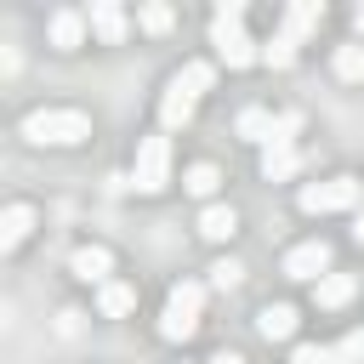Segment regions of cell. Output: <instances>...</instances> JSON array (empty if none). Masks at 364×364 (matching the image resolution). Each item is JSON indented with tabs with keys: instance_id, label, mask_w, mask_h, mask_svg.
I'll use <instances>...</instances> for the list:
<instances>
[{
	"instance_id": "4316f807",
	"label": "cell",
	"mask_w": 364,
	"mask_h": 364,
	"mask_svg": "<svg viewBox=\"0 0 364 364\" xmlns=\"http://www.w3.org/2000/svg\"><path fill=\"white\" fill-rule=\"evenodd\" d=\"M353 239H358V245H364V205H358V210H353Z\"/></svg>"
},
{
	"instance_id": "d4e9b609",
	"label": "cell",
	"mask_w": 364,
	"mask_h": 364,
	"mask_svg": "<svg viewBox=\"0 0 364 364\" xmlns=\"http://www.w3.org/2000/svg\"><path fill=\"white\" fill-rule=\"evenodd\" d=\"M239 279H245V267H239V262H233V256H222V262H216V267H210V284H216V290H233V284H239Z\"/></svg>"
},
{
	"instance_id": "e0dca14e",
	"label": "cell",
	"mask_w": 364,
	"mask_h": 364,
	"mask_svg": "<svg viewBox=\"0 0 364 364\" xmlns=\"http://www.w3.org/2000/svg\"><path fill=\"white\" fill-rule=\"evenodd\" d=\"M273 125H279V119H273L267 108H245V114L233 119V131H239L245 142H262V148H267V136H273Z\"/></svg>"
},
{
	"instance_id": "cb8c5ba5",
	"label": "cell",
	"mask_w": 364,
	"mask_h": 364,
	"mask_svg": "<svg viewBox=\"0 0 364 364\" xmlns=\"http://www.w3.org/2000/svg\"><path fill=\"white\" fill-rule=\"evenodd\" d=\"M136 23H142L148 34H165V28L176 23V11H171V6H142V11H136Z\"/></svg>"
},
{
	"instance_id": "f1b7e54d",
	"label": "cell",
	"mask_w": 364,
	"mask_h": 364,
	"mask_svg": "<svg viewBox=\"0 0 364 364\" xmlns=\"http://www.w3.org/2000/svg\"><path fill=\"white\" fill-rule=\"evenodd\" d=\"M353 28H358V34H364V6H358V11H353Z\"/></svg>"
},
{
	"instance_id": "6da1fadb",
	"label": "cell",
	"mask_w": 364,
	"mask_h": 364,
	"mask_svg": "<svg viewBox=\"0 0 364 364\" xmlns=\"http://www.w3.org/2000/svg\"><path fill=\"white\" fill-rule=\"evenodd\" d=\"M210 46H216V57H222L228 68L262 63V46L245 34V0H222V6H216V17H210Z\"/></svg>"
},
{
	"instance_id": "ffe728a7",
	"label": "cell",
	"mask_w": 364,
	"mask_h": 364,
	"mask_svg": "<svg viewBox=\"0 0 364 364\" xmlns=\"http://www.w3.org/2000/svg\"><path fill=\"white\" fill-rule=\"evenodd\" d=\"M336 74H341V80H364V46H358V40L336 46Z\"/></svg>"
},
{
	"instance_id": "7402d4cb",
	"label": "cell",
	"mask_w": 364,
	"mask_h": 364,
	"mask_svg": "<svg viewBox=\"0 0 364 364\" xmlns=\"http://www.w3.org/2000/svg\"><path fill=\"white\" fill-rule=\"evenodd\" d=\"M330 364H364V330H347V336L330 347Z\"/></svg>"
},
{
	"instance_id": "d6986e66",
	"label": "cell",
	"mask_w": 364,
	"mask_h": 364,
	"mask_svg": "<svg viewBox=\"0 0 364 364\" xmlns=\"http://www.w3.org/2000/svg\"><path fill=\"white\" fill-rule=\"evenodd\" d=\"M216 182H222V176H216V165H188V176H182V188H188L193 199H210V193H216Z\"/></svg>"
},
{
	"instance_id": "83f0119b",
	"label": "cell",
	"mask_w": 364,
	"mask_h": 364,
	"mask_svg": "<svg viewBox=\"0 0 364 364\" xmlns=\"http://www.w3.org/2000/svg\"><path fill=\"white\" fill-rule=\"evenodd\" d=\"M210 364H245V358H239V353H216Z\"/></svg>"
},
{
	"instance_id": "484cf974",
	"label": "cell",
	"mask_w": 364,
	"mask_h": 364,
	"mask_svg": "<svg viewBox=\"0 0 364 364\" xmlns=\"http://www.w3.org/2000/svg\"><path fill=\"white\" fill-rule=\"evenodd\" d=\"M290 364H330V347H318V341H296Z\"/></svg>"
},
{
	"instance_id": "9a60e30c",
	"label": "cell",
	"mask_w": 364,
	"mask_h": 364,
	"mask_svg": "<svg viewBox=\"0 0 364 364\" xmlns=\"http://www.w3.org/2000/svg\"><path fill=\"white\" fill-rule=\"evenodd\" d=\"M199 233L216 239V245L233 239V233H239V210H233V205H205V210H199Z\"/></svg>"
},
{
	"instance_id": "5bb4252c",
	"label": "cell",
	"mask_w": 364,
	"mask_h": 364,
	"mask_svg": "<svg viewBox=\"0 0 364 364\" xmlns=\"http://www.w3.org/2000/svg\"><path fill=\"white\" fill-rule=\"evenodd\" d=\"M28 233H34V210L28 205H6V216H0V250H17Z\"/></svg>"
},
{
	"instance_id": "ba28073f",
	"label": "cell",
	"mask_w": 364,
	"mask_h": 364,
	"mask_svg": "<svg viewBox=\"0 0 364 364\" xmlns=\"http://www.w3.org/2000/svg\"><path fill=\"white\" fill-rule=\"evenodd\" d=\"M85 11H74V6H63V11H51V23H46V34H51V46L57 51H80L85 46Z\"/></svg>"
},
{
	"instance_id": "7c38bea8",
	"label": "cell",
	"mask_w": 364,
	"mask_h": 364,
	"mask_svg": "<svg viewBox=\"0 0 364 364\" xmlns=\"http://www.w3.org/2000/svg\"><path fill=\"white\" fill-rule=\"evenodd\" d=\"M193 102H199V97H193V91H182V85L171 80V85H165V97H159V119H165V131H182V125L193 119Z\"/></svg>"
},
{
	"instance_id": "3957f363",
	"label": "cell",
	"mask_w": 364,
	"mask_h": 364,
	"mask_svg": "<svg viewBox=\"0 0 364 364\" xmlns=\"http://www.w3.org/2000/svg\"><path fill=\"white\" fill-rule=\"evenodd\" d=\"M199 307H205V284H199V279L171 284L165 313H159V336H165V341H188V336L199 330Z\"/></svg>"
},
{
	"instance_id": "9c48e42d",
	"label": "cell",
	"mask_w": 364,
	"mask_h": 364,
	"mask_svg": "<svg viewBox=\"0 0 364 364\" xmlns=\"http://www.w3.org/2000/svg\"><path fill=\"white\" fill-rule=\"evenodd\" d=\"M68 267H74V279H85V284H97V290H102V284L114 279V256H108L102 245H80Z\"/></svg>"
},
{
	"instance_id": "30bf717a",
	"label": "cell",
	"mask_w": 364,
	"mask_h": 364,
	"mask_svg": "<svg viewBox=\"0 0 364 364\" xmlns=\"http://www.w3.org/2000/svg\"><path fill=\"white\" fill-rule=\"evenodd\" d=\"M296 324H301V318H296L290 301H267V307L256 313V336H262V341H290Z\"/></svg>"
},
{
	"instance_id": "277c9868",
	"label": "cell",
	"mask_w": 364,
	"mask_h": 364,
	"mask_svg": "<svg viewBox=\"0 0 364 364\" xmlns=\"http://www.w3.org/2000/svg\"><path fill=\"white\" fill-rule=\"evenodd\" d=\"M296 205H301L307 216H324V210H358V205H364V182H358V176H324V182H307Z\"/></svg>"
},
{
	"instance_id": "5b68a950",
	"label": "cell",
	"mask_w": 364,
	"mask_h": 364,
	"mask_svg": "<svg viewBox=\"0 0 364 364\" xmlns=\"http://www.w3.org/2000/svg\"><path fill=\"white\" fill-rule=\"evenodd\" d=\"M165 182H171V136H142V142H136L131 188H136V193H159Z\"/></svg>"
},
{
	"instance_id": "44dd1931",
	"label": "cell",
	"mask_w": 364,
	"mask_h": 364,
	"mask_svg": "<svg viewBox=\"0 0 364 364\" xmlns=\"http://www.w3.org/2000/svg\"><path fill=\"white\" fill-rule=\"evenodd\" d=\"M210 80H216V68H210V63H182V74H176V85H182V91H193V97H199V91H210Z\"/></svg>"
},
{
	"instance_id": "603a6c76",
	"label": "cell",
	"mask_w": 364,
	"mask_h": 364,
	"mask_svg": "<svg viewBox=\"0 0 364 364\" xmlns=\"http://www.w3.org/2000/svg\"><path fill=\"white\" fill-rule=\"evenodd\" d=\"M262 63H267V68H290V63H296V40H284V34H273V40L262 46Z\"/></svg>"
},
{
	"instance_id": "ac0fdd59",
	"label": "cell",
	"mask_w": 364,
	"mask_h": 364,
	"mask_svg": "<svg viewBox=\"0 0 364 364\" xmlns=\"http://www.w3.org/2000/svg\"><path fill=\"white\" fill-rule=\"evenodd\" d=\"M301 171V154L296 148H262V176L267 182H284V176H296Z\"/></svg>"
},
{
	"instance_id": "8fae6325",
	"label": "cell",
	"mask_w": 364,
	"mask_h": 364,
	"mask_svg": "<svg viewBox=\"0 0 364 364\" xmlns=\"http://www.w3.org/2000/svg\"><path fill=\"white\" fill-rule=\"evenodd\" d=\"M318 23H324V6H318V0H296V6L284 11V28H279V34L301 46V40H307V34L318 28Z\"/></svg>"
},
{
	"instance_id": "4fadbf2b",
	"label": "cell",
	"mask_w": 364,
	"mask_h": 364,
	"mask_svg": "<svg viewBox=\"0 0 364 364\" xmlns=\"http://www.w3.org/2000/svg\"><path fill=\"white\" fill-rule=\"evenodd\" d=\"M136 307V284H125V279H108L102 290H97V313L102 318H125Z\"/></svg>"
},
{
	"instance_id": "7a4b0ae2",
	"label": "cell",
	"mask_w": 364,
	"mask_h": 364,
	"mask_svg": "<svg viewBox=\"0 0 364 364\" xmlns=\"http://www.w3.org/2000/svg\"><path fill=\"white\" fill-rule=\"evenodd\" d=\"M23 136H28L34 148H74V142L91 136V119H85L80 108H34V114L23 119Z\"/></svg>"
},
{
	"instance_id": "2e32d148",
	"label": "cell",
	"mask_w": 364,
	"mask_h": 364,
	"mask_svg": "<svg viewBox=\"0 0 364 364\" xmlns=\"http://www.w3.org/2000/svg\"><path fill=\"white\" fill-rule=\"evenodd\" d=\"M353 290H358V279H353V273H324V279L313 284V301H318V307H347V301H353Z\"/></svg>"
},
{
	"instance_id": "8992f818",
	"label": "cell",
	"mask_w": 364,
	"mask_h": 364,
	"mask_svg": "<svg viewBox=\"0 0 364 364\" xmlns=\"http://www.w3.org/2000/svg\"><path fill=\"white\" fill-rule=\"evenodd\" d=\"M330 273V239H307L284 256V279H301V284H318Z\"/></svg>"
},
{
	"instance_id": "52a82bcc",
	"label": "cell",
	"mask_w": 364,
	"mask_h": 364,
	"mask_svg": "<svg viewBox=\"0 0 364 364\" xmlns=\"http://www.w3.org/2000/svg\"><path fill=\"white\" fill-rule=\"evenodd\" d=\"M85 23H91V34H97L102 46H119V40H125V28H131V17H125V6H114V0H91V11H85Z\"/></svg>"
}]
</instances>
